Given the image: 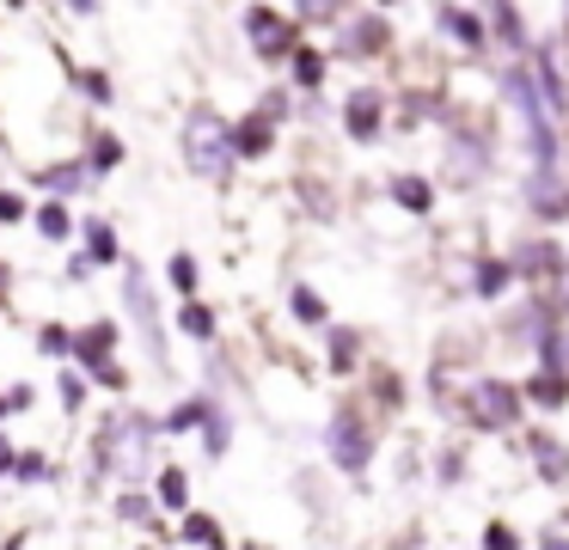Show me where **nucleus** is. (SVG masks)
<instances>
[{
    "mask_svg": "<svg viewBox=\"0 0 569 550\" xmlns=\"http://www.w3.org/2000/svg\"><path fill=\"white\" fill-rule=\"evenodd\" d=\"M160 416L148 410H111L92 428V477H117V489H148L160 471Z\"/></svg>",
    "mask_w": 569,
    "mask_h": 550,
    "instance_id": "obj_1",
    "label": "nucleus"
},
{
    "mask_svg": "<svg viewBox=\"0 0 569 550\" xmlns=\"http://www.w3.org/2000/svg\"><path fill=\"white\" fill-rule=\"evenodd\" d=\"M178 153H184V171L202 183H233L239 153H233V122L214 104H190L184 122H178Z\"/></svg>",
    "mask_w": 569,
    "mask_h": 550,
    "instance_id": "obj_2",
    "label": "nucleus"
},
{
    "mask_svg": "<svg viewBox=\"0 0 569 550\" xmlns=\"http://www.w3.org/2000/svg\"><path fill=\"white\" fill-rule=\"evenodd\" d=\"M117 306H123V318L136 324V337L148 342L153 373H172V349H166V312H160V293H153V276L136 263V257H123V263H117Z\"/></svg>",
    "mask_w": 569,
    "mask_h": 550,
    "instance_id": "obj_3",
    "label": "nucleus"
},
{
    "mask_svg": "<svg viewBox=\"0 0 569 550\" xmlns=\"http://www.w3.org/2000/svg\"><path fill=\"white\" fill-rule=\"evenodd\" d=\"M325 452H331V464H337L343 477H361V471H368V459H373V428H368V416H361V410H337L331 428H325Z\"/></svg>",
    "mask_w": 569,
    "mask_h": 550,
    "instance_id": "obj_4",
    "label": "nucleus"
},
{
    "mask_svg": "<svg viewBox=\"0 0 569 550\" xmlns=\"http://www.w3.org/2000/svg\"><path fill=\"white\" fill-rule=\"evenodd\" d=\"M117 342H123V324L117 318H92V324H80L74 337H68V367L74 373H104V367L117 361Z\"/></svg>",
    "mask_w": 569,
    "mask_h": 550,
    "instance_id": "obj_5",
    "label": "nucleus"
},
{
    "mask_svg": "<svg viewBox=\"0 0 569 550\" xmlns=\"http://www.w3.org/2000/svg\"><path fill=\"white\" fill-rule=\"evenodd\" d=\"M246 43H251V56H258V61H288L300 49V31H295V19H288V12L251 7L246 12Z\"/></svg>",
    "mask_w": 569,
    "mask_h": 550,
    "instance_id": "obj_6",
    "label": "nucleus"
},
{
    "mask_svg": "<svg viewBox=\"0 0 569 550\" xmlns=\"http://www.w3.org/2000/svg\"><path fill=\"white\" fill-rule=\"evenodd\" d=\"M380 129H386V92L380 86H356L343 98V134L349 141H373Z\"/></svg>",
    "mask_w": 569,
    "mask_h": 550,
    "instance_id": "obj_7",
    "label": "nucleus"
},
{
    "mask_svg": "<svg viewBox=\"0 0 569 550\" xmlns=\"http://www.w3.org/2000/svg\"><path fill=\"white\" fill-rule=\"evenodd\" d=\"M74 239H80V257H87L92 269H117V263L129 257V251H123V239H117V227H111L104 214H87Z\"/></svg>",
    "mask_w": 569,
    "mask_h": 550,
    "instance_id": "obj_8",
    "label": "nucleus"
},
{
    "mask_svg": "<svg viewBox=\"0 0 569 550\" xmlns=\"http://www.w3.org/2000/svg\"><path fill=\"white\" fill-rule=\"evenodd\" d=\"M148 496L160 513H172V520H184L190 513V471L184 464H160V471L148 477Z\"/></svg>",
    "mask_w": 569,
    "mask_h": 550,
    "instance_id": "obj_9",
    "label": "nucleus"
},
{
    "mask_svg": "<svg viewBox=\"0 0 569 550\" xmlns=\"http://www.w3.org/2000/svg\"><path fill=\"white\" fill-rule=\"evenodd\" d=\"M31 183H38V190L50 196V202H68V208H74V196H87V190H92V178H87V166H80V159H62V166H43Z\"/></svg>",
    "mask_w": 569,
    "mask_h": 550,
    "instance_id": "obj_10",
    "label": "nucleus"
},
{
    "mask_svg": "<svg viewBox=\"0 0 569 550\" xmlns=\"http://www.w3.org/2000/svg\"><path fill=\"white\" fill-rule=\"evenodd\" d=\"M123 159H129V147H123V134H117V129H92L87 134V159H80V166H87L92 183H104Z\"/></svg>",
    "mask_w": 569,
    "mask_h": 550,
    "instance_id": "obj_11",
    "label": "nucleus"
},
{
    "mask_svg": "<svg viewBox=\"0 0 569 550\" xmlns=\"http://www.w3.org/2000/svg\"><path fill=\"white\" fill-rule=\"evenodd\" d=\"M380 49H386V19H380V12L349 19L343 37H337V56H349V61H356V56H380Z\"/></svg>",
    "mask_w": 569,
    "mask_h": 550,
    "instance_id": "obj_12",
    "label": "nucleus"
},
{
    "mask_svg": "<svg viewBox=\"0 0 569 550\" xmlns=\"http://www.w3.org/2000/svg\"><path fill=\"white\" fill-rule=\"evenodd\" d=\"M111 520H117V526H141V532H160L166 513L153 508L148 489H117V496H111Z\"/></svg>",
    "mask_w": 569,
    "mask_h": 550,
    "instance_id": "obj_13",
    "label": "nucleus"
},
{
    "mask_svg": "<svg viewBox=\"0 0 569 550\" xmlns=\"http://www.w3.org/2000/svg\"><path fill=\"white\" fill-rule=\"evenodd\" d=\"M172 324L184 330L190 342H202V349H214V337H221V312H214V306L202 300V293H197V300H178Z\"/></svg>",
    "mask_w": 569,
    "mask_h": 550,
    "instance_id": "obj_14",
    "label": "nucleus"
},
{
    "mask_svg": "<svg viewBox=\"0 0 569 550\" xmlns=\"http://www.w3.org/2000/svg\"><path fill=\"white\" fill-rule=\"evenodd\" d=\"M233 153H239V166H246V159L276 153V122L263 117V110H251V117L233 122Z\"/></svg>",
    "mask_w": 569,
    "mask_h": 550,
    "instance_id": "obj_15",
    "label": "nucleus"
},
{
    "mask_svg": "<svg viewBox=\"0 0 569 550\" xmlns=\"http://www.w3.org/2000/svg\"><path fill=\"white\" fill-rule=\"evenodd\" d=\"M209 410H214L209 391H190V398H178L172 410L160 416V440H172V434H197V428L209 422Z\"/></svg>",
    "mask_w": 569,
    "mask_h": 550,
    "instance_id": "obj_16",
    "label": "nucleus"
},
{
    "mask_svg": "<svg viewBox=\"0 0 569 550\" xmlns=\"http://www.w3.org/2000/svg\"><path fill=\"white\" fill-rule=\"evenodd\" d=\"M471 416H483V428H508V422H515V391L496 386V379L471 386Z\"/></svg>",
    "mask_w": 569,
    "mask_h": 550,
    "instance_id": "obj_17",
    "label": "nucleus"
},
{
    "mask_svg": "<svg viewBox=\"0 0 569 550\" xmlns=\"http://www.w3.org/2000/svg\"><path fill=\"white\" fill-rule=\"evenodd\" d=\"M31 227H38L43 244H68L80 232V220H74V208H68V202H43V208H31Z\"/></svg>",
    "mask_w": 569,
    "mask_h": 550,
    "instance_id": "obj_18",
    "label": "nucleus"
},
{
    "mask_svg": "<svg viewBox=\"0 0 569 550\" xmlns=\"http://www.w3.org/2000/svg\"><path fill=\"white\" fill-rule=\"evenodd\" d=\"M68 86H74L87 104H99V110L117 104V86H111V73H104V68H74V61H68Z\"/></svg>",
    "mask_w": 569,
    "mask_h": 550,
    "instance_id": "obj_19",
    "label": "nucleus"
},
{
    "mask_svg": "<svg viewBox=\"0 0 569 550\" xmlns=\"http://www.w3.org/2000/svg\"><path fill=\"white\" fill-rule=\"evenodd\" d=\"M56 459L50 452H38V447H19V459H13V477L7 483H19V489H38V483H56Z\"/></svg>",
    "mask_w": 569,
    "mask_h": 550,
    "instance_id": "obj_20",
    "label": "nucleus"
},
{
    "mask_svg": "<svg viewBox=\"0 0 569 550\" xmlns=\"http://www.w3.org/2000/svg\"><path fill=\"white\" fill-rule=\"evenodd\" d=\"M166 288H172L178 300H197V288H202L197 251H172V257H166Z\"/></svg>",
    "mask_w": 569,
    "mask_h": 550,
    "instance_id": "obj_21",
    "label": "nucleus"
},
{
    "mask_svg": "<svg viewBox=\"0 0 569 550\" xmlns=\"http://www.w3.org/2000/svg\"><path fill=\"white\" fill-rule=\"evenodd\" d=\"M197 434H202V452H209V459H227V447H233V410H227V398H214L209 422H202Z\"/></svg>",
    "mask_w": 569,
    "mask_h": 550,
    "instance_id": "obj_22",
    "label": "nucleus"
},
{
    "mask_svg": "<svg viewBox=\"0 0 569 550\" xmlns=\"http://www.w3.org/2000/svg\"><path fill=\"white\" fill-rule=\"evenodd\" d=\"M178 538H184V544H197V550H227L221 520H214V513H197V508H190L184 520H178Z\"/></svg>",
    "mask_w": 569,
    "mask_h": 550,
    "instance_id": "obj_23",
    "label": "nucleus"
},
{
    "mask_svg": "<svg viewBox=\"0 0 569 550\" xmlns=\"http://www.w3.org/2000/svg\"><path fill=\"white\" fill-rule=\"evenodd\" d=\"M288 312H295V324H307V330H325V324H331L325 300L307 288V281H295V288H288Z\"/></svg>",
    "mask_w": 569,
    "mask_h": 550,
    "instance_id": "obj_24",
    "label": "nucleus"
},
{
    "mask_svg": "<svg viewBox=\"0 0 569 550\" xmlns=\"http://www.w3.org/2000/svg\"><path fill=\"white\" fill-rule=\"evenodd\" d=\"M87 398H92L87 373H74V367H56V403H62L68 416H80V410H87Z\"/></svg>",
    "mask_w": 569,
    "mask_h": 550,
    "instance_id": "obj_25",
    "label": "nucleus"
},
{
    "mask_svg": "<svg viewBox=\"0 0 569 550\" xmlns=\"http://www.w3.org/2000/svg\"><path fill=\"white\" fill-rule=\"evenodd\" d=\"M325 349H331V373H349V367H356L361 337H356V330H343V324H325Z\"/></svg>",
    "mask_w": 569,
    "mask_h": 550,
    "instance_id": "obj_26",
    "label": "nucleus"
},
{
    "mask_svg": "<svg viewBox=\"0 0 569 550\" xmlns=\"http://www.w3.org/2000/svg\"><path fill=\"white\" fill-rule=\"evenodd\" d=\"M288 68H295V86H300V92H319V86H325V56H319V49L300 43L295 56H288Z\"/></svg>",
    "mask_w": 569,
    "mask_h": 550,
    "instance_id": "obj_27",
    "label": "nucleus"
},
{
    "mask_svg": "<svg viewBox=\"0 0 569 550\" xmlns=\"http://www.w3.org/2000/svg\"><path fill=\"white\" fill-rule=\"evenodd\" d=\"M435 19H441V24H447V31H453L459 43H466V49H478V43H483V19H478V12H459V7H441V12H435Z\"/></svg>",
    "mask_w": 569,
    "mask_h": 550,
    "instance_id": "obj_28",
    "label": "nucleus"
},
{
    "mask_svg": "<svg viewBox=\"0 0 569 550\" xmlns=\"http://www.w3.org/2000/svg\"><path fill=\"white\" fill-rule=\"evenodd\" d=\"M392 202H398V208H410V214H429L435 190H429L422 178H392Z\"/></svg>",
    "mask_w": 569,
    "mask_h": 550,
    "instance_id": "obj_29",
    "label": "nucleus"
},
{
    "mask_svg": "<svg viewBox=\"0 0 569 550\" xmlns=\"http://www.w3.org/2000/svg\"><path fill=\"white\" fill-rule=\"evenodd\" d=\"M68 337H74L68 324H38V337H31V342H38L43 361H62L68 367Z\"/></svg>",
    "mask_w": 569,
    "mask_h": 550,
    "instance_id": "obj_30",
    "label": "nucleus"
},
{
    "mask_svg": "<svg viewBox=\"0 0 569 550\" xmlns=\"http://www.w3.org/2000/svg\"><path fill=\"white\" fill-rule=\"evenodd\" d=\"M26 220H31V202H26V196H19V190H0V232H7V227H26Z\"/></svg>",
    "mask_w": 569,
    "mask_h": 550,
    "instance_id": "obj_31",
    "label": "nucleus"
},
{
    "mask_svg": "<svg viewBox=\"0 0 569 550\" xmlns=\"http://www.w3.org/2000/svg\"><path fill=\"white\" fill-rule=\"evenodd\" d=\"M532 452H539V464H545V477H551V483H557V477H563V447H557V440H532Z\"/></svg>",
    "mask_w": 569,
    "mask_h": 550,
    "instance_id": "obj_32",
    "label": "nucleus"
},
{
    "mask_svg": "<svg viewBox=\"0 0 569 550\" xmlns=\"http://www.w3.org/2000/svg\"><path fill=\"white\" fill-rule=\"evenodd\" d=\"M0 391H7V410H31V403H38V386H26V379H19V386H0Z\"/></svg>",
    "mask_w": 569,
    "mask_h": 550,
    "instance_id": "obj_33",
    "label": "nucleus"
},
{
    "mask_svg": "<svg viewBox=\"0 0 569 550\" xmlns=\"http://www.w3.org/2000/svg\"><path fill=\"white\" fill-rule=\"evenodd\" d=\"M502 281H508L502 263H483V269H478V293H502Z\"/></svg>",
    "mask_w": 569,
    "mask_h": 550,
    "instance_id": "obj_34",
    "label": "nucleus"
},
{
    "mask_svg": "<svg viewBox=\"0 0 569 550\" xmlns=\"http://www.w3.org/2000/svg\"><path fill=\"white\" fill-rule=\"evenodd\" d=\"M13 459H19V447L7 440V428H0V477H13Z\"/></svg>",
    "mask_w": 569,
    "mask_h": 550,
    "instance_id": "obj_35",
    "label": "nucleus"
},
{
    "mask_svg": "<svg viewBox=\"0 0 569 550\" xmlns=\"http://www.w3.org/2000/svg\"><path fill=\"white\" fill-rule=\"evenodd\" d=\"M62 276H68V281H92V263L74 251V257H68V269H62Z\"/></svg>",
    "mask_w": 569,
    "mask_h": 550,
    "instance_id": "obj_36",
    "label": "nucleus"
},
{
    "mask_svg": "<svg viewBox=\"0 0 569 550\" xmlns=\"http://www.w3.org/2000/svg\"><path fill=\"white\" fill-rule=\"evenodd\" d=\"M490 550H515V532H502V526H490V538H483Z\"/></svg>",
    "mask_w": 569,
    "mask_h": 550,
    "instance_id": "obj_37",
    "label": "nucleus"
},
{
    "mask_svg": "<svg viewBox=\"0 0 569 550\" xmlns=\"http://www.w3.org/2000/svg\"><path fill=\"white\" fill-rule=\"evenodd\" d=\"M0 550H26V532H13V538H0Z\"/></svg>",
    "mask_w": 569,
    "mask_h": 550,
    "instance_id": "obj_38",
    "label": "nucleus"
},
{
    "mask_svg": "<svg viewBox=\"0 0 569 550\" xmlns=\"http://www.w3.org/2000/svg\"><path fill=\"white\" fill-rule=\"evenodd\" d=\"M7 416H13V410H7V391H0V428H7Z\"/></svg>",
    "mask_w": 569,
    "mask_h": 550,
    "instance_id": "obj_39",
    "label": "nucleus"
},
{
    "mask_svg": "<svg viewBox=\"0 0 569 550\" xmlns=\"http://www.w3.org/2000/svg\"><path fill=\"white\" fill-rule=\"evenodd\" d=\"M136 550H153V544H136Z\"/></svg>",
    "mask_w": 569,
    "mask_h": 550,
    "instance_id": "obj_40",
    "label": "nucleus"
},
{
    "mask_svg": "<svg viewBox=\"0 0 569 550\" xmlns=\"http://www.w3.org/2000/svg\"><path fill=\"white\" fill-rule=\"evenodd\" d=\"M246 550H258V544H246Z\"/></svg>",
    "mask_w": 569,
    "mask_h": 550,
    "instance_id": "obj_41",
    "label": "nucleus"
}]
</instances>
